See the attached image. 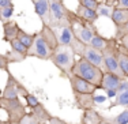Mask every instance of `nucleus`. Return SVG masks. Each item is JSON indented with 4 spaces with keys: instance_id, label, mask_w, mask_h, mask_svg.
I'll return each instance as SVG.
<instances>
[{
    "instance_id": "nucleus-34",
    "label": "nucleus",
    "mask_w": 128,
    "mask_h": 124,
    "mask_svg": "<svg viewBox=\"0 0 128 124\" xmlns=\"http://www.w3.org/2000/svg\"><path fill=\"white\" fill-rule=\"evenodd\" d=\"M118 44H120V48L123 50H126V52L128 53V34H126L123 38H121L120 41H118Z\"/></svg>"
},
{
    "instance_id": "nucleus-19",
    "label": "nucleus",
    "mask_w": 128,
    "mask_h": 124,
    "mask_svg": "<svg viewBox=\"0 0 128 124\" xmlns=\"http://www.w3.org/2000/svg\"><path fill=\"white\" fill-rule=\"evenodd\" d=\"M112 20H113L114 26L118 28V26H123L128 22V10H124V8H118L114 7L113 14H112Z\"/></svg>"
},
{
    "instance_id": "nucleus-14",
    "label": "nucleus",
    "mask_w": 128,
    "mask_h": 124,
    "mask_svg": "<svg viewBox=\"0 0 128 124\" xmlns=\"http://www.w3.org/2000/svg\"><path fill=\"white\" fill-rule=\"evenodd\" d=\"M56 30V36L57 40H59V45H63V46H71V42L74 40L75 34L74 30H72V26H63L60 29H54Z\"/></svg>"
},
{
    "instance_id": "nucleus-7",
    "label": "nucleus",
    "mask_w": 128,
    "mask_h": 124,
    "mask_svg": "<svg viewBox=\"0 0 128 124\" xmlns=\"http://www.w3.org/2000/svg\"><path fill=\"white\" fill-rule=\"evenodd\" d=\"M37 57V59L41 60H50L52 56V50L48 46V44L45 42V40L42 38V36L38 33H36V38L33 45L29 48L27 50V57Z\"/></svg>"
},
{
    "instance_id": "nucleus-37",
    "label": "nucleus",
    "mask_w": 128,
    "mask_h": 124,
    "mask_svg": "<svg viewBox=\"0 0 128 124\" xmlns=\"http://www.w3.org/2000/svg\"><path fill=\"white\" fill-rule=\"evenodd\" d=\"M116 7L124 8V10H128V0H117V4H116Z\"/></svg>"
},
{
    "instance_id": "nucleus-5",
    "label": "nucleus",
    "mask_w": 128,
    "mask_h": 124,
    "mask_svg": "<svg viewBox=\"0 0 128 124\" xmlns=\"http://www.w3.org/2000/svg\"><path fill=\"white\" fill-rule=\"evenodd\" d=\"M0 109L7 113L8 120L12 124H19L22 117L27 113L26 105H23L19 98H4L2 96H0Z\"/></svg>"
},
{
    "instance_id": "nucleus-18",
    "label": "nucleus",
    "mask_w": 128,
    "mask_h": 124,
    "mask_svg": "<svg viewBox=\"0 0 128 124\" xmlns=\"http://www.w3.org/2000/svg\"><path fill=\"white\" fill-rule=\"evenodd\" d=\"M32 113L34 114L36 117H37V120L41 124H46L49 123V120L52 119V114L49 113V110L46 109V108L44 106V104L42 102H40L37 106H34L32 109Z\"/></svg>"
},
{
    "instance_id": "nucleus-16",
    "label": "nucleus",
    "mask_w": 128,
    "mask_h": 124,
    "mask_svg": "<svg viewBox=\"0 0 128 124\" xmlns=\"http://www.w3.org/2000/svg\"><path fill=\"white\" fill-rule=\"evenodd\" d=\"M104 120H105V117L96 108H90V109L83 110L80 117V124H100Z\"/></svg>"
},
{
    "instance_id": "nucleus-43",
    "label": "nucleus",
    "mask_w": 128,
    "mask_h": 124,
    "mask_svg": "<svg viewBox=\"0 0 128 124\" xmlns=\"http://www.w3.org/2000/svg\"><path fill=\"white\" fill-rule=\"evenodd\" d=\"M50 2H63V0H50Z\"/></svg>"
},
{
    "instance_id": "nucleus-33",
    "label": "nucleus",
    "mask_w": 128,
    "mask_h": 124,
    "mask_svg": "<svg viewBox=\"0 0 128 124\" xmlns=\"http://www.w3.org/2000/svg\"><path fill=\"white\" fill-rule=\"evenodd\" d=\"M8 66H10V62H8L7 56L0 53V70L7 72V71H8Z\"/></svg>"
},
{
    "instance_id": "nucleus-25",
    "label": "nucleus",
    "mask_w": 128,
    "mask_h": 124,
    "mask_svg": "<svg viewBox=\"0 0 128 124\" xmlns=\"http://www.w3.org/2000/svg\"><path fill=\"white\" fill-rule=\"evenodd\" d=\"M105 119L108 120L109 123H112V124H128V108H126L123 112H120L117 116L110 117V119L105 117Z\"/></svg>"
},
{
    "instance_id": "nucleus-6",
    "label": "nucleus",
    "mask_w": 128,
    "mask_h": 124,
    "mask_svg": "<svg viewBox=\"0 0 128 124\" xmlns=\"http://www.w3.org/2000/svg\"><path fill=\"white\" fill-rule=\"evenodd\" d=\"M7 74H8V78H7L4 89L2 92V97H4V98H19V96L25 97L29 93L27 89L11 74L10 70L7 71Z\"/></svg>"
},
{
    "instance_id": "nucleus-36",
    "label": "nucleus",
    "mask_w": 128,
    "mask_h": 124,
    "mask_svg": "<svg viewBox=\"0 0 128 124\" xmlns=\"http://www.w3.org/2000/svg\"><path fill=\"white\" fill-rule=\"evenodd\" d=\"M48 124H70V123H67L66 120L60 119V117H57V116H52V119L49 120Z\"/></svg>"
},
{
    "instance_id": "nucleus-2",
    "label": "nucleus",
    "mask_w": 128,
    "mask_h": 124,
    "mask_svg": "<svg viewBox=\"0 0 128 124\" xmlns=\"http://www.w3.org/2000/svg\"><path fill=\"white\" fill-rule=\"evenodd\" d=\"M50 62L62 71V74H64L68 78L70 75L72 74V70H74L76 59H75V55H74V52H72V49L70 46L59 45V46L52 52Z\"/></svg>"
},
{
    "instance_id": "nucleus-20",
    "label": "nucleus",
    "mask_w": 128,
    "mask_h": 124,
    "mask_svg": "<svg viewBox=\"0 0 128 124\" xmlns=\"http://www.w3.org/2000/svg\"><path fill=\"white\" fill-rule=\"evenodd\" d=\"M108 42H109V38H105V37H102L101 34H98V33H96L94 34V37L91 38V41H90V46H93V48H96V49H98V50H102L106 48V45H108Z\"/></svg>"
},
{
    "instance_id": "nucleus-1",
    "label": "nucleus",
    "mask_w": 128,
    "mask_h": 124,
    "mask_svg": "<svg viewBox=\"0 0 128 124\" xmlns=\"http://www.w3.org/2000/svg\"><path fill=\"white\" fill-rule=\"evenodd\" d=\"M72 74L86 79L87 82H90L94 86H97V89H100V84H101L102 76H104V70L97 67V66H94V64H91L90 62H87L83 57H79L76 62H75Z\"/></svg>"
},
{
    "instance_id": "nucleus-42",
    "label": "nucleus",
    "mask_w": 128,
    "mask_h": 124,
    "mask_svg": "<svg viewBox=\"0 0 128 124\" xmlns=\"http://www.w3.org/2000/svg\"><path fill=\"white\" fill-rule=\"evenodd\" d=\"M0 20H2V8H0Z\"/></svg>"
},
{
    "instance_id": "nucleus-8",
    "label": "nucleus",
    "mask_w": 128,
    "mask_h": 124,
    "mask_svg": "<svg viewBox=\"0 0 128 124\" xmlns=\"http://www.w3.org/2000/svg\"><path fill=\"white\" fill-rule=\"evenodd\" d=\"M121 80H123V78H120L118 75L105 71L102 76V82L100 84V89H102L106 93L108 98H114L117 96V89H118V84L121 83Z\"/></svg>"
},
{
    "instance_id": "nucleus-24",
    "label": "nucleus",
    "mask_w": 128,
    "mask_h": 124,
    "mask_svg": "<svg viewBox=\"0 0 128 124\" xmlns=\"http://www.w3.org/2000/svg\"><path fill=\"white\" fill-rule=\"evenodd\" d=\"M113 10H114V6H110V4H106V3H102L98 6L97 8V14L98 16H106V18H112V14H113Z\"/></svg>"
},
{
    "instance_id": "nucleus-3",
    "label": "nucleus",
    "mask_w": 128,
    "mask_h": 124,
    "mask_svg": "<svg viewBox=\"0 0 128 124\" xmlns=\"http://www.w3.org/2000/svg\"><path fill=\"white\" fill-rule=\"evenodd\" d=\"M102 56H104V72L108 71L118 75L123 79H127L120 68V64H118V41L114 37L109 38L106 48L102 50Z\"/></svg>"
},
{
    "instance_id": "nucleus-9",
    "label": "nucleus",
    "mask_w": 128,
    "mask_h": 124,
    "mask_svg": "<svg viewBox=\"0 0 128 124\" xmlns=\"http://www.w3.org/2000/svg\"><path fill=\"white\" fill-rule=\"evenodd\" d=\"M70 84H71V89L72 92H76V93H90V94H94L97 90V86H94L93 83L87 82L86 79L78 76V75L71 74L68 76Z\"/></svg>"
},
{
    "instance_id": "nucleus-17",
    "label": "nucleus",
    "mask_w": 128,
    "mask_h": 124,
    "mask_svg": "<svg viewBox=\"0 0 128 124\" xmlns=\"http://www.w3.org/2000/svg\"><path fill=\"white\" fill-rule=\"evenodd\" d=\"M75 14H76L78 16H80L82 19L90 22V23H94L100 18L98 14H97V11L91 10V8H87V7H84V6H82V4H78V8H76V12Z\"/></svg>"
},
{
    "instance_id": "nucleus-38",
    "label": "nucleus",
    "mask_w": 128,
    "mask_h": 124,
    "mask_svg": "<svg viewBox=\"0 0 128 124\" xmlns=\"http://www.w3.org/2000/svg\"><path fill=\"white\" fill-rule=\"evenodd\" d=\"M10 6H14L11 0H0V8H6L10 7Z\"/></svg>"
},
{
    "instance_id": "nucleus-44",
    "label": "nucleus",
    "mask_w": 128,
    "mask_h": 124,
    "mask_svg": "<svg viewBox=\"0 0 128 124\" xmlns=\"http://www.w3.org/2000/svg\"><path fill=\"white\" fill-rule=\"evenodd\" d=\"M46 124H48V123H46Z\"/></svg>"
},
{
    "instance_id": "nucleus-10",
    "label": "nucleus",
    "mask_w": 128,
    "mask_h": 124,
    "mask_svg": "<svg viewBox=\"0 0 128 124\" xmlns=\"http://www.w3.org/2000/svg\"><path fill=\"white\" fill-rule=\"evenodd\" d=\"M80 57H83V59H86L87 62H90L91 64H94V66H97V67H100V68L104 70V56H102V52H101V50H98V49H96V48H93V46H90L89 44L84 45Z\"/></svg>"
},
{
    "instance_id": "nucleus-32",
    "label": "nucleus",
    "mask_w": 128,
    "mask_h": 124,
    "mask_svg": "<svg viewBox=\"0 0 128 124\" xmlns=\"http://www.w3.org/2000/svg\"><path fill=\"white\" fill-rule=\"evenodd\" d=\"M12 15H14V6L2 8V20L3 22H6V20H11Z\"/></svg>"
},
{
    "instance_id": "nucleus-11",
    "label": "nucleus",
    "mask_w": 128,
    "mask_h": 124,
    "mask_svg": "<svg viewBox=\"0 0 128 124\" xmlns=\"http://www.w3.org/2000/svg\"><path fill=\"white\" fill-rule=\"evenodd\" d=\"M34 6L36 14L41 19L44 25H49V15H50V0H32Z\"/></svg>"
},
{
    "instance_id": "nucleus-27",
    "label": "nucleus",
    "mask_w": 128,
    "mask_h": 124,
    "mask_svg": "<svg viewBox=\"0 0 128 124\" xmlns=\"http://www.w3.org/2000/svg\"><path fill=\"white\" fill-rule=\"evenodd\" d=\"M8 44H10V48H11L12 50H16V52H19V53H22V55H26V56H27V50H29V49H27V48H26L19 40H18V38H15V40L10 41Z\"/></svg>"
},
{
    "instance_id": "nucleus-22",
    "label": "nucleus",
    "mask_w": 128,
    "mask_h": 124,
    "mask_svg": "<svg viewBox=\"0 0 128 124\" xmlns=\"http://www.w3.org/2000/svg\"><path fill=\"white\" fill-rule=\"evenodd\" d=\"M18 40L22 42L23 45L29 49L30 46L33 45V42H34V38H36V33H33V34H30V33H26L25 30L19 29V33H18Z\"/></svg>"
},
{
    "instance_id": "nucleus-15",
    "label": "nucleus",
    "mask_w": 128,
    "mask_h": 124,
    "mask_svg": "<svg viewBox=\"0 0 128 124\" xmlns=\"http://www.w3.org/2000/svg\"><path fill=\"white\" fill-rule=\"evenodd\" d=\"M19 26L15 20H6L3 22V40L6 42H10L18 37L19 33Z\"/></svg>"
},
{
    "instance_id": "nucleus-39",
    "label": "nucleus",
    "mask_w": 128,
    "mask_h": 124,
    "mask_svg": "<svg viewBox=\"0 0 128 124\" xmlns=\"http://www.w3.org/2000/svg\"><path fill=\"white\" fill-rule=\"evenodd\" d=\"M94 101H96V105L97 104H102V102L106 101V97H104V96H94Z\"/></svg>"
},
{
    "instance_id": "nucleus-23",
    "label": "nucleus",
    "mask_w": 128,
    "mask_h": 124,
    "mask_svg": "<svg viewBox=\"0 0 128 124\" xmlns=\"http://www.w3.org/2000/svg\"><path fill=\"white\" fill-rule=\"evenodd\" d=\"M118 64H120V68L123 71L124 76L128 78V53L121 49L120 44H118Z\"/></svg>"
},
{
    "instance_id": "nucleus-13",
    "label": "nucleus",
    "mask_w": 128,
    "mask_h": 124,
    "mask_svg": "<svg viewBox=\"0 0 128 124\" xmlns=\"http://www.w3.org/2000/svg\"><path fill=\"white\" fill-rule=\"evenodd\" d=\"M40 34L42 36V38L45 40V42L48 44V46L50 48L52 52L59 46V40H57V36H56V30L52 29L49 25H44V23H42Z\"/></svg>"
},
{
    "instance_id": "nucleus-21",
    "label": "nucleus",
    "mask_w": 128,
    "mask_h": 124,
    "mask_svg": "<svg viewBox=\"0 0 128 124\" xmlns=\"http://www.w3.org/2000/svg\"><path fill=\"white\" fill-rule=\"evenodd\" d=\"M114 106L128 108V90H126V92H123V93H118V94L114 97V100L112 101V104L109 105L108 109L110 110L112 108H114Z\"/></svg>"
},
{
    "instance_id": "nucleus-35",
    "label": "nucleus",
    "mask_w": 128,
    "mask_h": 124,
    "mask_svg": "<svg viewBox=\"0 0 128 124\" xmlns=\"http://www.w3.org/2000/svg\"><path fill=\"white\" fill-rule=\"evenodd\" d=\"M126 90H128V80H127V79H123V80H121V83L118 84L117 94H118V93H123V92H126Z\"/></svg>"
},
{
    "instance_id": "nucleus-40",
    "label": "nucleus",
    "mask_w": 128,
    "mask_h": 124,
    "mask_svg": "<svg viewBox=\"0 0 128 124\" xmlns=\"http://www.w3.org/2000/svg\"><path fill=\"white\" fill-rule=\"evenodd\" d=\"M0 124H12V123H11L10 120H2L0 119Z\"/></svg>"
},
{
    "instance_id": "nucleus-28",
    "label": "nucleus",
    "mask_w": 128,
    "mask_h": 124,
    "mask_svg": "<svg viewBox=\"0 0 128 124\" xmlns=\"http://www.w3.org/2000/svg\"><path fill=\"white\" fill-rule=\"evenodd\" d=\"M23 98L26 100V105H27V108H30V109H33L34 106H37V105L40 104V100L36 97L34 94H32V93H27V94L23 97Z\"/></svg>"
},
{
    "instance_id": "nucleus-29",
    "label": "nucleus",
    "mask_w": 128,
    "mask_h": 124,
    "mask_svg": "<svg viewBox=\"0 0 128 124\" xmlns=\"http://www.w3.org/2000/svg\"><path fill=\"white\" fill-rule=\"evenodd\" d=\"M19 124H41L37 120V117L32 113V112H27L25 116L22 117V120L19 122Z\"/></svg>"
},
{
    "instance_id": "nucleus-41",
    "label": "nucleus",
    "mask_w": 128,
    "mask_h": 124,
    "mask_svg": "<svg viewBox=\"0 0 128 124\" xmlns=\"http://www.w3.org/2000/svg\"><path fill=\"white\" fill-rule=\"evenodd\" d=\"M100 124H112V123H109V122H108V120H106V119H105V120H104V122H102V123H100Z\"/></svg>"
},
{
    "instance_id": "nucleus-12",
    "label": "nucleus",
    "mask_w": 128,
    "mask_h": 124,
    "mask_svg": "<svg viewBox=\"0 0 128 124\" xmlns=\"http://www.w3.org/2000/svg\"><path fill=\"white\" fill-rule=\"evenodd\" d=\"M74 93V98H75V105H76L78 109L80 110H86L90 109V108L96 106V101H94V94H90V93Z\"/></svg>"
},
{
    "instance_id": "nucleus-31",
    "label": "nucleus",
    "mask_w": 128,
    "mask_h": 124,
    "mask_svg": "<svg viewBox=\"0 0 128 124\" xmlns=\"http://www.w3.org/2000/svg\"><path fill=\"white\" fill-rule=\"evenodd\" d=\"M126 34H128V22L126 23V25H123V26H118V28H116L114 38H116L117 41H120Z\"/></svg>"
},
{
    "instance_id": "nucleus-30",
    "label": "nucleus",
    "mask_w": 128,
    "mask_h": 124,
    "mask_svg": "<svg viewBox=\"0 0 128 124\" xmlns=\"http://www.w3.org/2000/svg\"><path fill=\"white\" fill-rule=\"evenodd\" d=\"M79 4L84 6V7L87 8H91V10L97 11V8H98V6L101 4V2L100 0H78Z\"/></svg>"
},
{
    "instance_id": "nucleus-4",
    "label": "nucleus",
    "mask_w": 128,
    "mask_h": 124,
    "mask_svg": "<svg viewBox=\"0 0 128 124\" xmlns=\"http://www.w3.org/2000/svg\"><path fill=\"white\" fill-rule=\"evenodd\" d=\"M74 14L75 12L70 11L63 2H50L49 26L52 29H60L63 26H71Z\"/></svg>"
},
{
    "instance_id": "nucleus-26",
    "label": "nucleus",
    "mask_w": 128,
    "mask_h": 124,
    "mask_svg": "<svg viewBox=\"0 0 128 124\" xmlns=\"http://www.w3.org/2000/svg\"><path fill=\"white\" fill-rule=\"evenodd\" d=\"M6 56H7L10 64H11V63H20V62H23V60L27 57L26 55H22V53L16 52V50H12V49L8 50V52L6 53Z\"/></svg>"
}]
</instances>
